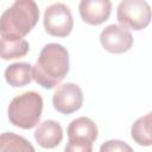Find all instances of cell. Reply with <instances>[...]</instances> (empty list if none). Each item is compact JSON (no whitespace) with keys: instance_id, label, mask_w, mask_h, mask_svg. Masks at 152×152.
<instances>
[{"instance_id":"1","label":"cell","mask_w":152,"mask_h":152,"mask_svg":"<svg viewBox=\"0 0 152 152\" xmlns=\"http://www.w3.org/2000/svg\"><path fill=\"white\" fill-rule=\"evenodd\" d=\"M69 72V52L58 43L46 44L32 65L33 80L45 89L58 86Z\"/></svg>"},{"instance_id":"2","label":"cell","mask_w":152,"mask_h":152,"mask_svg":"<svg viewBox=\"0 0 152 152\" xmlns=\"http://www.w3.org/2000/svg\"><path fill=\"white\" fill-rule=\"evenodd\" d=\"M39 19V8L34 0H15L0 17L1 38L21 39L31 32Z\"/></svg>"},{"instance_id":"3","label":"cell","mask_w":152,"mask_h":152,"mask_svg":"<svg viewBox=\"0 0 152 152\" xmlns=\"http://www.w3.org/2000/svg\"><path fill=\"white\" fill-rule=\"evenodd\" d=\"M43 97L39 93L30 90L15 97L8 104L7 114L10 122L21 129L33 128L40 120Z\"/></svg>"},{"instance_id":"4","label":"cell","mask_w":152,"mask_h":152,"mask_svg":"<svg viewBox=\"0 0 152 152\" xmlns=\"http://www.w3.org/2000/svg\"><path fill=\"white\" fill-rule=\"evenodd\" d=\"M66 133V152H91L93 142L97 139L99 129L91 119L87 116H80L69 124Z\"/></svg>"},{"instance_id":"5","label":"cell","mask_w":152,"mask_h":152,"mask_svg":"<svg viewBox=\"0 0 152 152\" xmlns=\"http://www.w3.org/2000/svg\"><path fill=\"white\" fill-rule=\"evenodd\" d=\"M116 18L122 26L140 31L151 21V7L146 0H121Z\"/></svg>"},{"instance_id":"6","label":"cell","mask_w":152,"mask_h":152,"mask_svg":"<svg viewBox=\"0 0 152 152\" xmlns=\"http://www.w3.org/2000/svg\"><path fill=\"white\" fill-rule=\"evenodd\" d=\"M43 24L45 31L50 36L66 37L71 33L74 27L71 11L64 4H52L44 12Z\"/></svg>"},{"instance_id":"7","label":"cell","mask_w":152,"mask_h":152,"mask_svg":"<svg viewBox=\"0 0 152 152\" xmlns=\"http://www.w3.org/2000/svg\"><path fill=\"white\" fill-rule=\"evenodd\" d=\"M100 43L102 48L110 53H124L132 48L133 37L127 27L112 24L100 33Z\"/></svg>"},{"instance_id":"8","label":"cell","mask_w":152,"mask_h":152,"mask_svg":"<svg viewBox=\"0 0 152 152\" xmlns=\"http://www.w3.org/2000/svg\"><path fill=\"white\" fill-rule=\"evenodd\" d=\"M53 108L62 114H71L78 110L83 104L82 89L71 82L59 86L52 95Z\"/></svg>"},{"instance_id":"9","label":"cell","mask_w":152,"mask_h":152,"mask_svg":"<svg viewBox=\"0 0 152 152\" xmlns=\"http://www.w3.org/2000/svg\"><path fill=\"white\" fill-rule=\"evenodd\" d=\"M78 11L82 20L89 25H101L108 20L112 11L110 0H81Z\"/></svg>"},{"instance_id":"10","label":"cell","mask_w":152,"mask_h":152,"mask_svg":"<svg viewBox=\"0 0 152 152\" xmlns=\"http://www.w3.org/2000/svg\"><path fill=\"white\" fill-rule=\"evenodd\" d=\"M34 139L43 148H53L63 139V128L55 120H45L38 125L34 131Z\"/></svg>"},{"instance_id":"11","label":"cell","mask_w":152,"mask_h":152,"mask_svg":"<svg viewBox=\"0 0 152 152\" xmlns=\"http://www.w3.org/2000/svg\"><path fill=\"white\" fill-rule=\"evenodd\" d=\"M5 80L11 87L14 88L28 84L33 80L32 65L26 62H17L8 65L5 70Z\"/></svg>"},{"instance_id":"12","label":"cell","mask_w":152,"mask_h":152,"mask_svg":"<svg viewBox=\"0 0 152 152\" xmlns=\"http://www.w3.org/2000/svg\"><path fill=\"white\" fill-rule=\"evenodd\" d=\"M151 124L152 115L147 113L144 116L137 119L131 127V137L132 139L140 146H150L152 144L151 137Z\"/></svg>"},{"instance_id":"13","label":"cell","mask_w":152,"mask_h":152,"mask_svg":"<svg viewBox=\"0 0 152 152\" xmlns=\"http://www.w3.org/2000/svg\"><path fill=\"white\" fill-rule=\"evenodd\" d=\"M28 50H30L28 42L24 38L15 40L0 38V58L5 61L21 58L27 55Z\"/></svg>"},{"instance_id":"14","label":"cell","mask_w":152,"mask_h":152,"mask_svg":"<svg viewBox=\"0 0 152 152\" xmlns=\"http://www.w3.org/2000/svg\"><path fill=\"white\" fill-rule=\"evenodd\" d=\"M33 152L34 147L24 137L12 132L0 134V152Z\"/></svg>"},{"instance_id":"15","label":"cell","mask_w":152,"mask_h":152,"mask_svg":"<svg viewBox=\"0 0 152 152\" xmlns=\"http://www.w3.org/2000/svg\"><path fill=\"white\" fill-rule=\"evenodd\" d=\"M100 151L101 152H113V151L132 152V147L129 145H127L125 141H121V140H108L100 147Z\"/></svg>"}]
</instances>
